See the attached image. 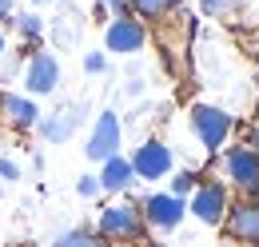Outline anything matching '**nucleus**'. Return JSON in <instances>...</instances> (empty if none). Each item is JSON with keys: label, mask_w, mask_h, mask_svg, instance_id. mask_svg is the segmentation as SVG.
I'll return each instance as SVG.
<instances>
[{"label": "nucleus", "mask_w": 259, "mask_h": 247, "mask_svg": "<svg viewBox=\"0 0 259 247\" xmlns=\"http://www.w3.org/2000/svg\"><path fill=\"white\" fill-rule=\"evenodd\" d=\"M144 216H140V208H132V203H112V208H104V216H100V239L104 243H132V239H140L144 235Z\"/></svg>", "instance_id": "1"}, {"label": "nucleus", "mask_w": 259, "mask_h": 247, "mask_svg": "<svg viewBox=\"0 0 259 247\" xmlns=\"http://www.w3.org/2000/svg\"><path fill=\"white\" fill-rule=\"evenodd\" d=\"M224 172H227V180L239 187V191L259 195V155L251 152V148H227Z\"/></svg>", "instance_id": "2"}, {"label": "nucleus", "mask_w": 259, "mask_h": 247, "mask_svg": "<svg viewBox=\"0 0 259 247\" xmlns=\"http://www.w3.org/2000/svg\"><path fill=\"white\" fill-rule=\"evenodd\" d=\"M192 128H195L203 148H220L231 136V116L220 112V108H211V104H199V108H192Z\"/></svg>", "instance_id": "3"}, {"label": "nucleus", "mask_w": 259, "mask_h": 247, "mask_svg": "<svg viewBox=\"0 0 259 247\" xmlns=\"http://www.w3.org/2000/svg\"><path fill=\"white\" fill-rule=\"evenodd\" d=\"M188 212V203L180 199V195H148L144 199V208H140V216L144 223H152V227H160V231H171V227H180V219Z\"/></svg>", "instance_id": "4"}, {"label": "nucleus", "mask_w": 259, "mask_h": 247, "mask_svg": "<svg viewBox=\"0 0 259 247\" xmlns=\"http://www.w3.org/2000/svg\"><path fill=\"white\" fill-rule=\"evenodd\" d=\"M188 212H192L195 219H203V223H224V216H227V191H224V184H199L192 191Z\"/></svg>", "instance_id": "5"}, {"label": "nucleus", "mask_w": 259, "mask_h": 247, "mask_svg": "<svg viewBox=\"0 0 259 247\" xmlns=\"http://www.w3.org/2000/svg\"><path fill=\"white\" fill-rule=\"evenodd\" d=\"M132 163V176H140V180H160L171 172V152L163 148L160 140H148V144H140V152L128 159Z\"/></svg>", "instance_id": "6"}, {"label": "nucleus", "mask_w": 259, "mask_h": 247, "mask_svg": "<svg viewBox=\"0 0 259 247\" xmlns=\"http://www.w3.org/2000/svg\"><path fill=\"white\" fill-rule=\"evenodd\" d=\"M144 40H148V32L140 20H132V16H116L108 32H104V44L112 48V52H140L144 48Z\"/></svg>", "instance_id": "7"}, {"label": "nucleus", "mask_w": 259, "mask_h": 247, "mask_svg": "<svg viewBox=\"0 0 259 247\" xmlns=\"http://www.w3.org/2000/svg\"><path fill=\"white\" fill-rule=\"evenodd\" d=\"M116 148H120V120H116V112H104L96 120L92 140H88V155L92 159H112Z\"/></svg>", "instance_id": "8"}, {"label": "nucleus", "mask_w": 259, "mask_h": 247, "mask_svg": "<svg viewBox=\"0 0 259 247\" xmlns=\"http://www.w3.org/2000/svg\"><path fill=\"white\" fill-rule=\"evenodd\" d=\"M227 235L243 239V243H259V203H239L224 216Z\"/></svg>", "instance_id": "9"}, {"label": "nucleus", "mask_w": 259, "mask_h": 247, "mask_svg": "<svg viewBox=\"0 0 259 247\" xmlns=\"http://www.w3.org/2000/svg\"><path fill=\"white\" fill-rule=\"evenodd\" d=\"M60 84V64L52 52H36L32 64H28V88L32 92H52Z\"/></svg>", "instance_id": "10"}, {"label": "nucleus", "mask_w": 259, "mask_h": 247, "mask_svg": "<svg viewBox=\"0 0 259 247\" xmlns=\"http://www.w3.org/2000/svg\"><path fill=\"white\" fill-rule=\"evenodd\" d=\"M132 163L124 159V155H112V159H104V172H100V187L104 191H124V187H132Z\"/></svg>", "instance_id": "11"}, {"label": "nucleus", "mask_w": 259, "mask_h": 247, "mask_svg": "<svg viewBox=\"0 0 259 247\" xmlns=\"http://www.w3.org/2000/svg\"><path fill=\"white\" fill-rule=\"evenodd\" d=\"M0 108H4L8 124H16V128H32V124H36V116H40L32 100H24V96H12V92L0 100Z\"/></svg>", "instance_id": "12"}, {"label": "nucleus", "mask_w": 259, "mask_h": 247, "mask_svg": "<svg viewBox=\"0 0 259 247\" xmlns=\"http://www.w3.org/2000/svg\"><path fill=\"white\" fill-rule=\"evenodd\" d=\"M72 128H76V112H56L52 120H44V124H40L44 140H52V144H64L68 136H72Z\"/></svg>", "instance_id": "13"}, {"label": "nucleus", "mask_w": 259, "mask_h": 247, "mask_svg": "<svg viewBox=\"0 0 259 247\" xmlns=\"http://www.w3.org/2000/svg\"><path fill=\"white\" fill-rule=\"evenodd\" d=\"M56 247H108V243L100 235H92V231H68V235L56 239Z\"/></svg>", "instance_id": "14"}, {"label": "nucleus", "mask_w": 259, "mask_h": 247, "mask_svg": "<svg viewBox=\"0 0 259 247\" xmlns=\"http://www.w3.org/2000/svg\"><path fill=\"white\" fill-rule=\"evenodd\" d=\"M176 0H132V8L140 12V16H160V12H167Z\"/></svg>", "instance_id": "15"}, {"label": "nucleus", "mask_w": 259, "mask_h": 247, "mask_svg": "<svg viewBox=\"0 0 259 247\" xmlns=\"http://www.w3.org/2000/svg\"><path fill=\"white\" fill-rule=\"evenodd\" d=\"M188 191H195V176H192V172H180V176L171 180V195H180V199H184Z\"/></svg>", "instance_id": "16"}, {"label": "nucleus", "mask_w": 259, "mask_h": 247, "mask_svg": "<svg viewBox=\"0 0 259 247\" xmlns=\"http://www.w3.org/2000/svg\"><path fill=\"white\" fill-rule=\"evenodd\" d=\"M203 4V12H211V16H224V12H231L239 0H199Z\"/></svg>", "instance_id": "17"}, {"label": "nucleus", "mask_w": 259, "mask_h": 247, "mask_svg": "<svg viewBox=\"0 0 259 247\" xmlns=\"http://www.w3.org/2000/svg\"><path fill=\"white\" fill-rule=\"evenodd\" d=\"M76 191H80L84 199H92V195H96V191H100V180H96V176H84V180L76 184Z\"/></svg>", "instance_id": "18"}, {"label": "nucleus", "mask_w": 259, "mask_h": 247, "mask_svg": "<svg viewBox=\"0 0 259 247\" xmlns=\"http://www.w3.org/2000/svg\"><path fill=\"white\" fill-rule=\"evenodd\" d=\"M20 28H24V36H40V16H20Z\"/></svg>", "instance_id": "19"}, {"label": "nucleus", "mask_w": 259, "mask_h": 247, "mask_svg": "<svg viewBox=\"0 0 259 247\" xmlns=\"http://www.w3.org/2000/svg\"><path fill=\"white\" fill-rule=\"evenodd\" d=\"M16 176H20V168L12 159H0V180H16Z\"/></svg>", "instance_id": "20"}, {"label": "nucleus", "mask_w": 259, "mask_h": 247, "mask_svg": "<svg viewBox=\"0 0 259 247\" xmlns=\"http://www.w3.org/2000/svg\"><path fill=\"white\" fill-rule=\"evenodd\" d=\"M84 68H88V72H104V56H100V52H92V56L84 60Z\"/></svg>", "instance_id": "21"}, {"label": "nucleus", "mask_w": 259, "mask_h": 247, "mask_svg": "<svg viewBox=\"0 0 259 247\" xmlns=\"http://www.w3.org/2000/svg\"><path fill=\"white\" fill-rule=\"evenodd\" d=\"M100 4H104V8H112L116 16H124V0H100Z\"/></svg>", "instance_id": "22"}, {"label": "nucleus", "mask_w": 259, "mask_h": 247, "mask_svg": "<svg viewBox=\"0 0 259 247\" xmlns=\"http://www.w3.org/2000/svg\"><path fill=\"white\" fill-rule=\"evenodd\" d=\"M8 12H12V4H8V0H0V20H8Z\"/></svg>", "instance_id": "23"}, {"label": "nucleus", "mask_w": 259, "mask_h": 247, "mask_svg": "<svg viewBox=\"0 0 259 247\" xmlns=\"http://www.w3.org/2000/svg\"><path fill=\"white\" fill-rule=\"evenodd\" d=\"M251 152L259 155V124H255V132H251Z\"/></svg>", "instance_id": "24"}, {"label": "nucleus", "mask_w": 259, "mask_h": 247, "mask_svg": "<svg viewBox=\"0 0 259 247\" xmlns=\"http://www.w3.org/2000/svg\"><path fill=\"white\" fill-rule=\"evenodd\" d=\"M0 52H4V36H0Z\"/></svg>", "instance_id": "25"}, {"label": "nucleus", "mask_w": 259, "mask_h": 247, "mask_svg": "<svg viewBox=\"0 0 259 247\" xmlns=\"http://www.w3.org/2000/svg\"><path fill=\"white\" fill-rule=\"evenodd\" d=\"M36 4H48V0H36Z\"/></svg>", "instance_id": "26"}]
</instances>
